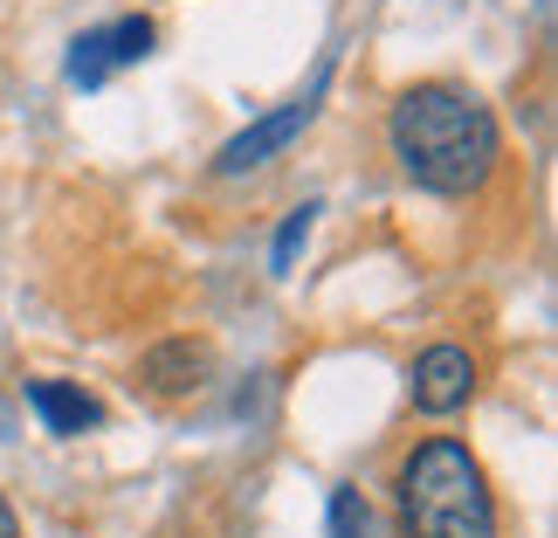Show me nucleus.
I'll return each mask as SVG.
<instances>
[{"mask_svg":"<svg viewBox=\"0 0 558 538\" xmlns=\"http://www.w3.org/2000/svg\"><path fill=\"white\" fill-rule=\"evenodd\" d=\"M0 538H21V525H14V504L0 498Z\"/></svg>","mask_w":558,"mask_h":538,"instance_id":"9d476101","label":"nucleus"},{"mask_svg":"<svg viewBox=\"0 0 558 538\" xmlns=\"http://www.w3.org/2000/svg\"><path fill=\"white\" fill-rule=\"evenodd\" d=\"M317 214H325V207L304 201V207H296L283 228H276V249H269V270H276V276H290V270H296V249L311 242V222H317Z\"/></svg>","mask_w":558,"mask_h":538,"instance_id":"6e6552de","label":"nucleus"},{"mask_svg":"<svg viewBox=\"0 0 558 538\" xmlns=\"http://www.w3.org/2000/svg\"><path fill=\"white\" fill-rule=\"evenodd\" d=\"M325 91H331V56L317 62V76H311L290 104H276V111H263L255 124H242V132H234L221 153H214V174H221V180H242V174H255V166H269L283 145H296V139L317 124V111H325Z\"/></svg>","mask_w":558,"mask_h":538,"instance_id":"7ed1b4c3","label":"nucleus"},{"mask_svg":"<svg viewBox=\"0 0 558 538\" xmlns=\"http://www.w3.org/2000/svg\"><path fill=\"white\" fill-rule=\"evenodd\" d=\"M207 380H214V346L207 338H166V346H153L138 359V386L153 400H186V394H201Z\"/></svg>","mask_w":558,"mask_h":538,"instance_id":"423d86ee","label":"nucleus"},{"mask_svg":"<svg viewBox=\"0 0 558 538\" xmlns=\"http://www.w3.org/2000/svg\"><path fill=\"white\" fill-rule=\"evenodd\" d=\"M331 538H373V511L359 490H331Z\"/></svg>","mask_w":558,"mask_h":538,"instance_id":"1a4fd4ad","label":"nucleus"},{"mask_svg":"<svg viewBox=\"0 0 558 538\" xmlns=\"http://www.w3.org/2000/svg\"><path fill=\"white\" fill-rule=\"evenodd\" d=\"M476 394V359L462 346H427L414 366H407V400L414 415H456Z\"/></svg>","mask_w":558,"mask_h":538,"instance_id":"39448f33","label":"nucleus"},{"mask_svg":"<svg viewBox=\"0 0 558 538\" xmlns=\"http://www.w3.org/2000/svg\"><path fill=\"white\" fill-rule=\"evenodd\" d=\"M400 538H497V498L456 435L421 442L400 463Z\"/></svg>","mask_w":558,"mask_h":538,"instance_id":"f03ea898","label":"nucleus"},{"mask_svg":"<svg viewBox=\"0 0 558 538\" xmlns=\"http://www.w3.org/2000/svg\"><path fill=\"white\" fill-rule=\"evenodd\" d=\"M159 28L145 14H118V21H97V28H83L70 41V83L76 91H104L118 70H132V62L153 56Z\"/></svg>","mask_w":558,"mask_h":538,"instance_id":"20e7f679","label":"nucleus"},{"mask_svg":"<svg viewBox=\"0 0 558 538\" xmlns=\"http://www.w3.org/2000/svg\"><path fill=\"white\" fill-rule=\"evenodd\" d=\"M28 407L41 415L49 435H90V428H104V400L83 394V386H70V380H35Z\"/></svg>","mask_w":558,"mask_h":538,"instance_id":"0eeeda50","label":"nucleus"},{"mask_svg":"<svg viewBox=\"0 0 558 538\" xmlns=\"http://www.w3.org/2000/svg\"><path fill=\"white\" fill-rule=\"evenodd\" d=\"M386 145L421 193H476L504 159L497 111L462 83H414L386 111Z\"/></svg>","mask_w":558,"mask_h":538,"instance_id":"f257e3e1","label":"nucleus"}]
</instances>
